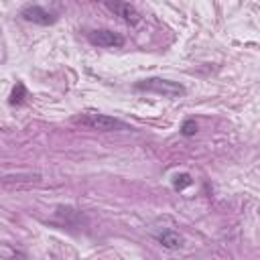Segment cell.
<instances>
[{
    "mask_svg": "<svg viewBox=\"0 0 260 260\" xmlns=\"http://www.w3.org/2000/svg\"><path fill=\"white\" fill-rule=\"evenodd\" d=\"M73 124L89 128V130H100V132H114V130H128V124L100 112H85L73 118Z\"/></svg>",
    "mask_w": 260,
    "mask_h": 260,
    "instance_id": "obj_1",
    "label": "cell"
},
{
    "mask_svg": "<svg viewBox=\"0 0 260 260\" xmlns=\"http://www.w3.org/2000/svg\"><path fill=\"white\" fill-rule=\"evenodd\" d=\"M134 89L138 91H146V93H156V95H162V98H181L187 93L185 85L177 83V81H171V79H162V77H148V79H142L134 85Z\"/></svg>",
    "mask_w": 260,
    "mask_h": 260,
    "instance_id": "obj_2",
    "label": "cell"
},
{
    "mask_svg": "<svg viewBox=\"0 0 260 260\" xmlns=\"http://www.w3.org/2000/svg\"><path fill=\"white\" fill-rule=\"evenodd\" d=\"M87 41L91 45H95V47H106V49H116V47L124 45V37L114 32V30H108V28L89 30L87 32Z\"/></svg>",
    "mask_w": 260,
    "mask_h": 260,
    "instance_id": "obj_3",
    "label": "cell"
},
{
    "mask_svg": "<svg viewBox=\"0 0 260 260\" xmlns=\"http://www.w3.org/2000/svg\"><path fill=\"white\" fill-rule=\"evenodd\" d=\"M20 16H22L24 20H28V22L43 24V26L53 24V22L57 20V16H55L53 12L45 10V8H43V6H39V4H28V6H24V8L20 10Z\"/></svg>",
    "mask_w": 260,
    "mask_h": 260,
    "instance_id": "obj_4",
    "label": "cell"
},
{
    "mask_svg": "<svg viewBox=\"0 0 260 260\" xmlns=\"http://www.w3.org/2000/svg\"><path fill=\"white\" fill-rule=\"evenodd\" d=\"M106 6L112 10V12H116L124 22H128V24H136L138 20H140V14H138V10L132 6V4H128V2H106Z\"/></svg>",
    "mask_w": 260,
    "mask_h": 260,
    "instance_id": "obj_5",
    "label": "cell"
},
{
    "mask_svg": "<svg viewBox=\"0 0 260 260\" xmlns=\"http://www.w3.org/2000/svg\"><path fill=\"white\" fill-rule=\"evenodd\" d=\"M156 240H158L165 248H169V250H177V248L183 246V238H181L177 232H173V230H162L160 234H156Z\"/></svg>",
    "mask_w": 260,
    "mask_h": 260,
    "instance_id": "obj_6",
    "label": "cell"
},
{
    "mask_svg": "<svg viewBox=\"0 0 260 260\" xmlns=\"http://www.w3.org/2000/svg\"><path fill=\"white\" fill-rule=\"evenodd\" d=\"M193 181H191V175L189 173H179V175H175V179H173V187L177 189V191H183L185 187H189Z\"/></svg>",
    "mask_w": 260,
    "mask_h": 260,
    "instance_id": "obj_7",
    "label": "cell"
},
{
    "mask_svg": "<svg viewBox=\"0 0 260 260\" xmlns=\"http://www.w3.org/2000/svg\"><path fill=\"white\" fill-rule=\"evenodd\" d=\"M22 95H24V85L22 83H16V87L12 89V95H10V104H20L22 102Z\"/></svg>",
    "mask_w": 260,
    "mask_h": 260,
    "instance_id": "obj_8",
    "label": "cell"
},
{
    "mask_svg": "<svg viewBox=\"0 0 260 260\" xmlns=\"http://www.w3.org/2000/svg\"><path fill=\"white\" fill-rule=\"evenodd\" d=\"M181 132H183V136H193L197 132V122L195 120H185Z\"/></svg>",
    "mask_w": 260,
    "mask_h": 260,
    "instance_id": "obj_9",
    "label": "cell"
}]
</instances>
